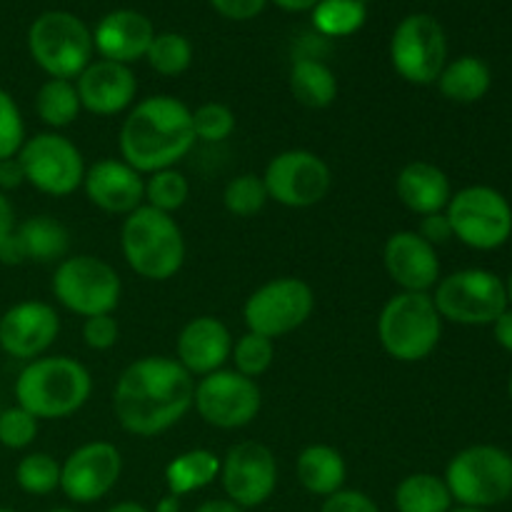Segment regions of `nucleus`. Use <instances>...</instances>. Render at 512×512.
<instances>
[{"label": "nucleus", "instance_id": "1", "mask_svg": "<svg viewBox=\"0 0 512 512\" xmlns=\"http://www.w3.org/2000/svg\"><path fill=\"white\" fill-rule=\"evenodd\" d=\"M193 395V375L178 360L145 355L120 373L113 390V410L125 433L155 438L188 415Z\"/></svg>", "mask_w": 512, "mask_h": 512}, {"label": "nucleus", "instance_id": "2", "mask_svg": "<svg viewBox=\"0 0 512 512\" xmlns=\"http://www.w3.org/2000/svg\"><path fill=\"white\" fill-rule=\"evenodd\" d=\"M120 158L140 175L175 168L195 148L193 110L173 95H150L128 110L120 128Z\"/></svg>", "mask_w": 512, "mask_h": 512}, {"label": "nucleus", "instance_id": "3", "mask_svg": "<svg viewBox=\"0 0 512 512\" xmlns=\"http://www.w3.org/2000/svg\"><path fill=\"white\" fill-rule=\"evenodd\" d=\"M15 400L38 420H63L78 413L93 393V378L68 355L35 358L15 378Z\"/></svg>", "mask_w": 512, "mask_h": 512}, {"label": "nucleus", "instance_id": "4", "mask_svg": "<svg viewBox=\"0 0 512 512\" xmlns=\"http://www.w3.org/2000/svg\"><path fill=\"white\" fill-rule=\"evenodd\" d=\"M120 250L128 268L143 280L165 283L175 278L185 263V235L173 215L140 205L125 215L120 228Z\"/></svg>", "mask_w": 512, "mask_h": 512}, {"label": "nucleus", "instance_id": "5", "mask_svg": "<svg viewBox=\"0 0 512 512\" xmlns=\"http://www.w3.org/2000/svg\"><path fill=\"white\" fill-rule=\"evenodd\" d=\"M378 338L385 353L398 363L430 358L443 338V318L430 293H398L383 305Z\"/></svg>", "mask_w": 512, "mask_h": 512}, {"label": "nucleus", "instance_id": "6", "mask_svg": "<svg viewBox=\"0 0 512 512\" xmlns=\"http://www.w3.org/2000/svg\"><path fill=\"white\" fill-rule=\"evenodd\" d=\"M443 480L453 503L490 510L512 498V455L498 445H470L450 458Z\"/></svg>", "mask_w": 512, "mask_h": 512}, {"label": "nucleus", "instance_id": "7", "mask_svg": "<svg viewBox=\"0 0 512 512\" xmlns=\"http://www.w3.org/2000/svg\"><path fill=\"white\" fill-rule=\"evenodd\" d=\"M28 50L50 78L75 80L93 63L95 45L93 33L78 15L48 10L30 25Z\"/></svg>", "mask_w": 512, "mask_h": 512}, {"label": "nucleus", "instance_id": "8", "mask_svg": "<svg viewBox=\"0 0 512 512\" xmlns=\"http://www.w3.org/2000/svg\"><path fill=\"white\" fill-rule=\"evenodd\" d=\"M443 323L455 325H493L508 305L505 280L485 268H465L438 280L433 293Z\"/></svg>", "mask_w": 512, "mask_h": 512}, {"label": "nucleus", "instance_id": "9", "mask_svg": "<svg viewBox=\"0 0 512 512\" xmlns=\"http://www.w3.org/2000/svg\"><path fill=\"white\" fill-rule=\"evenodd\" d=\"M50 290L65 310L80 318H93L118 308L123 283L108 260L95 255H68L55 265Z\"/></svg>", "mask_w": 512, "mask_h": 512}, {"label": "nucleus", "instance_id": "10", "mask_svg": "<svg viewBox=\"0 0 512 512\" xmlns=\"http://www.w3.org/2000/svg\"><path fill=\"white\" fill-rule=\"evenodd\" d=\"M445 215L453 238L473 250L503 248L512 238V205L500 190L490 185H468L453 193Z\"/></svg>", "mask_w": 512, "mask_h": 512}, {"label": "nucleus", "instance_id": "11", "mask_svg": "<svg viewBox=\"0 0 512 512\" xmlns=\"http://www.w3.org/2000/svg\"><path fill=\"white\" fill-rule=\"evenodd\" d=\"M315 293L303 278H275L250 293L243 305V320L250 333L275 340L295 333L310 320Z\"/></svg>", "mask_w": 512, "mask_h": 512}, {"label": "nucleus", "instance_id": "12", "mask_svg": "<svg viewBox=\"0 0 512 512\" xmlns=\"http://www.w3.org/2000/svg\"><path fill=\"white\" fill-rule=\"evenodd\" d=\"M18 160L23 165L25 183L33 185L40 193L68 198L75 190L83 188V153L73 140L55 130L25 138Z\"/></svg>", "mask_w": 512, "mask_h": 512}, {"label": "nucleus", "instance_id": "13", "mask_svg": "<svg viewBox=\"0 0 512 512\" xmlns=\"http://www.w3.org/2000/svg\"><path fill=\"white\" fill-rule=\"evenodd\" d=\"M390 63L413 85H433L448 63V38L433 15L413 13L400 20L390 38Z\"/></svg>", "mask_w": 512, "mask_h": 512}, {"label": "nucleus", "instance_id": "14", "mask_svg": "<svg viewBox=\"0 0 512 512\" xmlns=\"http://www.w3.org/2000/svg\"><path fill=\"white\" fill-rule=\"evenodd\" d=\"M268 198L283 208H313L333 188V170L318 153L305 148L283 150L263 173Z\"/></svg>", "mask_w": 512, "mask_h": 512}, {"label": "nucleus", "instance_id": "15", "mask_svg": "<svg viewBox=\"0 0 512 512\" xmlns=\"http://www.w3.org/2000/svg\"><path fill=\"white\" fill-rule=\"evenodd\" d=\"M193 408L213 428L240 430L258 418L263 393L253 378L223 368L195 383Z\"/></svg>", "mask_w": 512, "mask_h": 512}, {"label": "nucleus", "instance_id": "16", "mask_svg": "<svg viewBox=\"0 0 512 512\" xmlns=\"http://www.w3.org/2000/svg\"><path fill=\"white\" fill-rule=\"evenodd\" d=\"M220 483L225 498L238 508H260L273 498L278 488V463L268 445L243 440L233 445L220 460Z\"/></svg>", "mask_w": 512, "mask_h": 512}, {"label": "nucleus", "instance_id": "17", "mask_svg": "<svg viewBox=\"0 0 512 512\" xmlns=\"http://www.w3.org/2000/svg\"><path fill=\"white\" fill-rule=\"evenodd\" d=\"M123 455L113 443L95 440L75 448L60 465V490L75 505L103 500L118 485Z\"/></svg>", "mask_w": 512, "mask_h": 512}, {"label": "nucleus", "instance_id": "18", "mask_svg": "<svg viewBox=\"0 0 512 512\" xmlns=\"http://www.w3.org/2000/svg\"><path fill=\"white\" fill-rule=\"evenodd\" d=\"M60 315L43 300H23L0 318V348L18 360H35L58 340Z\"/></svg>", "mask_w": 512, "mask_h": 512}, {"label": "nucleus", "instance_id": "19", "mask_svg": "<svg viewBox=\"0 0 512 512\" xmlns=\"http://www.w3.org/2000/svg\"><path fill=\"white\" fill-rule=\"evenodd\" d=\"M385 273L400 293H430L440 280L438 248L420 238L418 230H398L385 240Z\"/></svg>", "mask_w": 512, "mask_h": 512}, {"label": "nucleus", "instance_id": "20", "mask_svg": "<svg viewBox=\"0 0 512 512\" xmlns=\"http://www.w3.org/2000/svg\"><path fill=\"white\" fill-rule=\"evenodd\" d=\"M75 90H78L80 108L100 118H110L133 108L138 80L130 65L100 58L75 78Z\"/></svg>", "mask_w": 512, "mask_h": 512}, {"label": "nucleus", "instance_id": "21", "mask_svg": "<svg viewBox=\"0 0 512 512\" xmlns=\"http://www.w3.org/2000/svg\"><path fill=\"white\" fill-rule=\"evenodd\" d=\"M85 198L110 215H130L145 205V175L123 158H103L85 168Z\"/></svg>", "mask_w": 512, "mask_h": 512}, {"label": "nucleus", "instance_id": "22", "mask_svg": "<svg viewBox=\"0 0 512 512\" xmlns=\"http://www.w3.org/2000/svg\"><path fill=\"white\" fill-rule=\"evenodd\" d=\"M233 353V335H230L228 325L223 320L213 318V315H200L190 323L183 325L175 343V355L178 363L188 370L190 375H205L223 370V365L230 360Z\"/></svg>", "mask_w": 512, "mask_h": 512}, {"label": "nucleus", "instance_id": "23", "mask_svg": "<svg viewBox=\"0 0 512 512\" xmlns=\"http://www.w3.org/2000/svg\"><path fill=\"white\" fill-rule=\"evenodd\" d=\"M153 38L155 28L148 15L138 10H113L95 25L93 45L103 60L130 65L145 58Z\"/></svg>", "mask_w": 512, "mask_h": 512}, {"label": "nucleus", "instance_id": "24", "mask_svg": "<svg viewBox=\"0 0 512 512\" xmlns=\"http://www.w3.org/2000/svg\"><path fill=\"white\" fill-rule=\"evenodd\" d=\"M395 195L415 215L443 213L453 198V185L448 173L428 160H413L403 165L395 178Z\"/></svg>", "mask_w": 512, "mask_h": 512}, {"label": "nucleus", "instance_id": "25", "mask_svg": "<svg viewBox=\"0 0 512 512\" xmlns=\"http://www.w3.org/2000/svg\"><path fill=\"white\" fill-rule=\"evenodd\" d=\"M295 475L298 483L315 498H330L338 490L345 488L348 480V465L340 450L333 445L315 443L300 450L298 463H295Z\"/></svg>", "mask_w": 512, "mask_h": 512}, {"label": "nucleus", "instance_id": "26", "mask_svg": "<svg viewBox=\"0 0 512 512\" xmlns=\"http://www.w3.org/2000/svg\"><path fill=\"white\" fill-rule=\"evenodd\" d=\"M13 238L23 255V263L48 265L68 258V228L50 215H33V218L23 220L20 225H15Z\"/></svg>", "mask_w": 512, "mask_h": 512}, {"label": "nucleus", "instance_id": "27", "mask_svg": "<svg viewBox=\"0 0 512 512\" xmlns=\"http://www.w3.org/2000/svg\"><path fill=\"white\" fill-rule=\"evenodd\" d=\"M435 83H438L440 95L450 103L473 105L488 95L490 85H493V73H490V65L483 58L463 55V58L445 63L443 73Z\"/></svg>", "mask_w": 512, "mask_h": 512}, {"label": "nucleus", "instance_id": "28", "mask_svg": "<svg viewBox=\"0 0 512 512\" xmlns=\"http://www.w3.org/2000/svg\"><path fill=\"white\" fill-rule=\"evenodd\" d=\"M220 478V458L213 450L193 448L173 458L165 468V485L175 498L205 490Z\"/></svg>", "mask_w": 512, "mask_h": 512}, {"label": "nucleus", "instance_id": "29", "mask_svg": "<svg viewBox=\"0 0 512 512\" xmlns=\"http://www.w3.org/2000/svg\"><path fill=\"white\" fill-rule=\"evenodd\" d=\"M290 93L305 108H328L338 98V78L320 60L300 58L290 70Z\"/></svg>", "mask_w": 512, "mask_h": 512}, {"label": "nucleus", "instance_id": "30", "mask_svg": "<svg viewBox=\"0 0 512 512\" xmlns=\"http://www.w3.org/2000/svg\"><path fill=\"white\" fill-rule=\"evenodd\" d=\"M455 508L453 495L440 475L413 473L395 488L398 512H450Z\"/></svg>", "mask_w": 512, "mask_h": 512}, {"label": "nucleus", "instance_id": "31", "mask_svg": "<svg viewBox=\"0 0 512 512\" xmlns=\"http://www.w3.org/2000/svg\"><path fill=\"white\" fill-rule=\"evenodd\" d=\"M80 98L73 80L48 78L35 95V113L48 128H68L80 115Z\"/></svg>", "mask_w": 512, "mask_h": 512}, {"label": "nucleus", "instance_id": "32", "mask_svg": "<svg viewBox=\"0 0 512 512\" xmlns=\"http://www.w3.org/2000/svg\"><path fill=\"white\" fill-rule=\"evenodd\" d=\"M368 18L363 0H320L313 8V25L328 38L358 33Z\"/></svg>", "mask_w": 512, "mask_h": 512}, {"label": "nucleus", "instance_id": "33", "mask_svg": "<svg viewBox=\"0 0 512 512\" xmlns=\"http://www.w3.org/2000/svg\"><path fill=\"white\" fill-rule=\"evenodd\" d=\"M145 58L155 73L163 78H175L193 63V45L180 33H155Z\"/></svg>", "mask_w": 512, "mask_h": 512}, {"label": "nucleus", "instance_id": "34", "mask_svg": "<svg viewBox=\"0 0 512 512\" xmlns=\"http://www.w3.org/2000/svg\"><path fill=\"white\" fill-rule=\"evenodd\" d=\"M190 198V183L178 168H165L145 178V205L173 215Z\"/></svg>", "mask_w": 512, "mask_h": 512}, {"label": "nucleus", "instance_id": "35", "mask_svg": "<svg viewBox=\"0 0 512 512\" xmlns=\"http://www.w3.org/2000/svg\"><path fill=\"white\" fill-rule=\"evenodd\" d=\"M15 483L35 498L55 493L60 490V463L48 453H28L15 468Z\"/></svg>", "mask_w": 512, "mask_h": 512}, {"label": "nucleus", "instance_id": "36", "mask_svg": "<svg viewBox=\"0 0 512 512\" xmlns=\"http://www.w3.org/2000/svg\"><path fill=\"white\" fill-rule=\"evenodd\" d=\"M268 190H265L263 175L240 173L225 185L223 205L235 218H253L268 203Z\"/></svg>", "mask_w": 512, "mask_h": 512}, {"label": "nucleus", "instance_id": "37", "mask_svg": "<svg viewBox=\"0 0 512 512\" xmlns=\"http://www.w3.org/2000/svg\"><path fill=\"white\" fill-rule=\"evenodd\" d=\"M230 360L235 363V373L245 375V378H260L263 373H268L270 365L275 360V345L273 340L265 338L258 333H245L240 335L233 343V353Z\"/></svg>", "mask_w": 512, "mask_h": 512}, {"label": "nucleus", "instance_id": "38", "mask_svg": "<svg viewBox=\"0 0 512 512\" xmlns=\"http://www.w3.org/2000/svg\"><path fill=\"white\" fill-rule=\"evenodd\" d=\"M195 140L223 143L235 130V113L225 103H203L193 110Z\"/></svg>", "mask_w": 512, "mask_h": 512}, {"label": "nucleus", "instance_id": "39", "mask_svg": "<svg viewBox=\"0 0 512 512\" xmlns=\"http://www.w3.org/2000/svg\"><path fill=\"white\" fill-rule=\"evenodd\" d=\"M25 143V120L8 90L0 88V160L15 158Z\"/></svg>", "mask_w": 512, "mask_h": 512}, {"label": "nucleus", "instance_id": "40", "mask_svg": "<svg viewBox=\"0 0 512 512\" xmlns=\"http://www.w3.org/2000/svg\"><path fill=\"white\" fill-rule=\"evenodd\" d=\"M38 423L40 420L20 405L3 410L0 413V445L10 450H25L28 445H33L35 435H38Z\"/></svg>", "mask_w": 512, "mask_h": 512}, {"label": "nucleus", "instance_id": "41", "mask_svg": "<svg viewBox=\"0 0 512 512\" xmlns=\"http://www.w3.org/2000/svg\"><path fill=\"white\" fill-rule=\"evenodd\" d=\"M120 338L118 320L113 318V313L108 315H93V318H85L83 323V343L88 345L95 353H103L110 350Z\"/></svg>", "mask_w": 512, "mask_h": 512}, {"label": "nucleus", "instance_id": "42", "mask_svg": "<svg viewBox=\"0 0 512 512\" xmlns=\"http://www.w3.org/2000/svg\"><path fill=\"white\" fill-rule=\"evenodd\" d=\"M320 512H380L375 500L365 495L363 490H338L335 495L323 500Z\"/></svg>", "mask_w": 512, "mask_h": 512}, {"label": "nucleus", "instance_id": "43", "mask_svg": "<svg viewBox=\"0 0 512 512\" xmlns=\"http://www.w3.org/2000/svg\"><path fill=\"white\" fill-rule=\"evenodd\" d=\"M418 235H420V238L428 240L433 248L448 243V240L453 238V228H450V220H448V215H445V210H443V213L423 215V220H420Z\"/></svg>", "mask_w": 512, "mask_h": 512}, {"label": "nucleus", "instance_id": "44", "mask_svg": "<svg viewBox=\"0 0 512 512\" xmlns=\"http://www.w3.org/2000/svg\"><path fill=\"white\" fill-rule=\"evenodd\" d=\"M210 5L228 20H250L263 13L265 0H210Z\"/></svg>", "mask_w": 512, "mask_h": 512}, {"label": "nucleus", "instance_id": "45", "mask_svg": "<svg viewBox=\"0 0 512 512\" xmlns=\"http://www.w3.org/2000/svg\"><path fill=\"white\" fill-rule=\"evenodd\" d=\"M23 183H25V173H23V165H20L18 155H15V158L0 160V193L20 188Z\"/></svg>", "mask_w": 512, "mask_h": 512}, {"label": "nucleus", "instance_id": "46", "mask_svg": "<svg viewBox=\"0 0 512 512\" xmlns=\"http://www.w3.org/2000/svg\"><path fill=\"white\" fill-rule=\"evenodd\" d=\"M493 335H495V343H498L500 348L512 353V308L505 310V313L495 320Z\"/></svg>", "mask_w": 512, "mask_h": 512}, {"label": "nucleus", "instance_id": "47", "mask_svg": "<svg viewBox=\"0 0 512 512\" xmlns=\"http://www.w3.org/2000/svg\"><path fill=\"white\" fill-rule=\"evenodd\" d=\"M13 230H15L13 205H10V200L5 198V193H0V245L5 243V238H8Z\"/></svg>", "mask_w": 512, "mask_h": 512}, {"label": "nucleus", "instance_id": "48", "mask_svg": "<svg viewBox=\"0 0 512 512\" xmlns=\"http://www.w3.org/2000/svg\"><path fill=\"white\" fill-rule=\"evenodd\" d=\"M193 512H245V510L238 508V505L228 498H213V500H205V503H200Z\"/></svg>", "mask_w": 512, "mask_h": 512}, {"label": "nucleus", "instance_id": "49", "mask_svg": "<svg viewBox=\"0 0 512 512\" xmlns=\"http://www.w3.org/2000/svg\"><path fill=\"white\" fill-rule=\"evenodd\" d=\"M273 3L288 13H303V10H313L320 0H273Z\"/></svg>", "mask_w": 512, "mask_h": 512}, {"label": "nucleus", "instance_id": "50", "mask_svg": "<svg viewBox=\"0 0 512 512\" xmlns=\"http://www.w3.org/2000/svg\"><path fill=\"white\" fill-rule=\"evenodd\" d=\"M150 512H180V498L168 493L165 498H160L158 503H155V508Z\"/></svg>", "mask_w": 512, "mask_h": 512}, {"label": "nucleus", "instance_id": "51", "mask_svg": "<svg viewBox=\"0 0 512 512\" xmlns=\"http://www.w3.org/2000/svg\"><path fill=\"white\" fill-rule=\"evenodd\" d=\"M105 512H150L145 505L133 503V500H123V503H115L113 508H108Z\"/></svg>", "mask_w": 512, "mask_h": 512}, {"label": "nucleus", "instance_id": "52", "mask_svg": "<svg viewBox=\"0 0 512 512\" xmlns=\"http://www.w3.org/2000/svg\"><path fill=\"white\" fill-rule=\"evenodd\" d=\"M505 293H508V305L512 308V273L508 275V280H505Z\"/></svg>", "mask_w": 512, "mask_h": 512}, {"label": "nucleus", "instance_id": "53", "mask_svg": "<svg viewBox=\"0 0 512 512\" xmlns=\"http://www.w3.org/2000/svg\"><path fill=\"white\" fill-rule=\"evenodd\" d=\"M450 512H488V510H478V508H463V505H458V508H453Z\"/></svg>", "mask_w": 512, "mask_h": 512}, {"label": "nucleus", "instance_id": "54", "mask_svg": "<svg viewBox=\"0 0 512 512\" xmlns=\"http://www.w3.org/2000/svg\"><path fill=\"white\" fill-rule=\"evenodd\" d=\"M48 512H78V510H73V508H53V510H48Z\"/></svg>", "mask_w": 512, "mask_h": 512}, {"label": "nucleus", "instance_id": "55", "mask_svg": "<svg viewBox=\"0 0 512 512\" xmlns=\"http://www.w3.org/2000/svg\"><path fill=\"white\" fill-rule=\"evenodd\" d=\"M508 395H510V400H512V373H510V380H508Z\"/></svg>", "mask_w": 512, "mask_h": 512}, {"label": "nucleus", "instance_id": "56", "mask_svg": "<svg viewBox=\"0 0 512 512\" xmlns=\"http://www.w3.org/2000/svg\"><path fill=\"white\" fill-rule=\"evenodd\" d=\"M0 512H15V510H8V508H0Z\"/></svg>", "mask_w": 512, "mask_h": 512}, {"label": "nucleus", "instance_id": "57", "mask_svg": "<svg viewBox=\"0 0 512 512\" xmlns=\"http://www.w3.org/2000/svg\"><path fill=\"white\" fill-rule=\"evenodd\" d=\"M363 3H365V0H363Z\"/></svg>", "mask_w": 512, "mask_h": 512}]
</instances>
